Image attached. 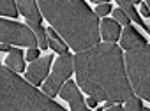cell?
Segmentation results:
<instances>
[{
	"label": "cell",
	"mask_w": 150,
	"mask_h": 111,
	"mask_svg": "<svg viewBox=\"0 0 150 111\" xmlns=\"http://www.w3.org/2000/svg\"><path fill=\"white\" fill-rule=\"evenodd\" d=\"M113 18H115L117 23H120V25H124V27H129V16H127L122 9H115V11H113Z\"/></svg>",
	"instance_id": "e0dca14e"
},
{
	"label": "cell",
	"mask_w": 150,
	"mask_h": 111,
	"mask_svg": "<svg viewBox=\"0 0 150 111\" xmlns=\"http://www.w3.org/2000/svg\"><path fill=\"white\" fill-rule=\"evenodd\" d=\"M18 9L20 13L27 18V25L35 32L37 41H39V48L46 49L50 46V39H46L48 32L41 27V20H42V13L37 7V0H18Z\"/></svg>",
	"instance_id": "52a82bcc"
},
{
	"label": "cell",
	"mask_w": 150,
	"mask_h": 111,
	"mask_svg": "<svg viewBox=\"0 0 150 111\" xmlns=\"http://www.w3.org/2000/svg\"><path fill=\"white\" fill-rule=\"evenodd\" d=\"M104 111H124V107H118V106H111V107H106Z\"/></svg>",
	"instance_id": "7402d4cb"
},
{
	"label": "cell",
	"mask_w": 150,
	"mask_h": 111,
	"mask_svg": "<svg viewBox=\"0 0 150 111\" xmlns=\"http://www.w3.org/2000/svg\"><path fill=\"white\" fill-rule=\"evenodd\" d=\"M0 14L16 18L18 16V9H16L14 0H0Z\"/></svg>",
	"instance_id": "9a60e30c"
},
{
	"label": "cell",
	"mask_w": 150,
	"mask_h": 111,
	"mask_svg": "<svg viewBox=\"0 0 150 111\" xmlns=\"http://www.w3.org/2000/svg\"><path fill=\"white\" fill-rule=\"evenodd\" d=\"M124 111H145L143 109V104H141V99L138 97H131L125 100V106H124Z\"/></svg>",
	"instance_id": "2e32d148"
},
{
	"label": "cell",
	"mask_w": 150,
	"mask_h": 111,
	"mask_svg": "<svg viewBox=\"0 0 150 111\" xmlns=\"http://www.w3.org/2000/svg\"><path fill=\"white\" fill-rule=\"evenodd\" d=\"M101 34H103V39L108 41V42H115L122 35L118 23L115 20H108V18H104L103 23H101Z\"/></svg>",
	"instance_id": "8fae6325"
},
{
	"label": "cell",
	"mask_w": 150,
	"mask_h": 111,
	"mask_svg": "<svg viewBox=\"0 0 150 111\" xmlns=\"http://www.w3.org/2000/svg\"><path fill=\"white\" fill-rule=\"evenodd\" d=\"M0 42L28 46V48H35V44H39L37 35L30 27H25L21 23H14V21H9L4 18L0 21Z\"/></svg>",
	"instance_id": "5b68a950"
},
{
	"label": "cell",
	"mask_w": 150,
	"mask_h": 111,
	"mask_svg": "<svg viewBox=\"0 0 150 111\" xmlns=\"http://www.w3.org/2000/svg\"><path fill=\"white\" fill-rule=\"evenodd\" d=\"M72 67H74V57L65 53L62 57L57 58L53 71L50 74V78L46 79V83L42 85V92L50 97H55L60 90V86L64 85V81L72 74Z\"/></svg>",
	"instance_id": "8992f818"
},
{
	"label": "cell",
	"mask_w": 150,
	"mask_h": 111,
	"mask_svg": "<svg viewBox=\"0 0 150 111\" xmlns=\"http://www.w3.org/2000/svg\"><path fill=\"white\" fill-rule=\"evenodd\" d=\"M96 106H97V99L90 97V99H88V107H96Z\"/></svg>",
	"instance_id": "44dd1931"
},
{
	"label": "cell",
	"mask_w": 150,
	"mask_h": 111,
	"mask_svg": "<svg viewBox=\"0 0 150 111\" xmlns=\"http://www.w3.org/2000/svg\"><path fill=\"white\" fill-rule=\"evenodd\" d=\"M42 16L74 51L99 44L101 27L97 14L85 0H37Z\"/></svg>",
	"instance_id": "7a4b0ae2"
},
{
	"label": "cell",
	"mask_w": 150,
	"mask_h": 111,
	"mask_svg": "<svg viewBox=\"0 0 150 111\" xmlns=\"http://www.w3.org/2000/svg\"><path fill=\"white\" fill-rule=\"evenodd\" d=\"M46 32H48V39H50V48L60 55H65L67 53V42L62 37H58V32L55 28H48Z\"/></svg>",
	"instance_id": "4fadbf2b"
},
{
	"label": "cell",
	"mask_w": 150,
	"mask_h": 111,
	"mask_svg": "<svg viewBox=\"0 0 150 111\" xmlns=\"http://www.w3.org/2000/svg\"><path fill=\"white\" fill-rule=\"evenodd\" d=\"M50 64H51V57L46 55V57H41L34 62H30V67L25 71V79L28 83H32L34 86L41 85L42 79L46 78L48 71H50Z\"/></svg>",
	"instance_id": "ba28073f"
},
{
	"label": "cell",
	"mask_w": 150,
	"mask_h": 111,
	"mask_svg": "<svg viewBox=\"0 0 150 111\" xmlns=\"http://www.w3.org/2000/svg\"><path fill=\"white\" fill-rule=\"evenodd\" d=\"M0 49H2V51H7V49H9V44H0Z\"/></svg>",
	"instance_id": "603a6c76"
},
{
	"label": "cell",
	"mask_w": 150,
	"mask_h": 111,
	"mask_svg": "<svg viewBox=\"0 0 150 111\" xmlns=\"http://www.w3.org/2000/svg\"><path fill=\"white\" fill-rule=\"evenodd\" d=\"M117 4L120 6V9H122V11H124L129 18H132L138 25H141V27H143V28L150 34V27H146V25H145V21L141 20V16L134 11V7H132V2H131V0H117Z\"/></svg>",
	"instance_id": "5bb4252c"
},
{
	"label": "cell",
	"mask_w": 150,
	"mask_h": 111,
	"mask_svg": "<svg viewBox=\"0 0 150 111\" xmlns=\"http://www.w3.org/2000/svg\"><path fill=\"white\" fill-rule=\"evenodd\" d=\"M108 13H111V6H110V4H99L97 9H96V14H97V16H104V14H108Z\"/></svg>",
	"instance_id": "ac0fdd59"
},
{
	"label": "cell",
	"mask_w": 150,
	"mask_h": 111,
	"mask_svg": "<svg viewBox=\"0 0 150 111\" xmlns=\"http://www.w3.org/2000/svg\"><path fill=\"white\" fill-rule=\"evenodd\" d=\"M145 111H150V109H148V107H145Z\"/></svg>",
	"instance_id": "4316f807"
},
{
	"label": "cell",
	"mask_w": 150,
	"mask_h": 111,
	"mask_svg": "<svg viewBox=\"0 0 150 111\" xmlns=\"http://www.w3.org/2000/svg\"><path fill=\"white\" fill-rule=\"evenodd\" d=\"M27 58H28L30 62L37 60V58H39V51H37L35 48H28V51H27Z\"/></svg>",
	"instance_id": "d6986e66"
},
{
	"label": "cell",
	"mask_w": 150,
	"mask_h": 111,
	"mask_svg": "<svg viewBox=\"0 0 150 111\" xmlns=\"http://www.w3.org/2000/svg\"><path fill=\"white\" fill-rule=\"evenodd\" d=\"M132 4H141V0H131Z\"/></svg>",
	"instance_id": "d4e9b609"
},
{
	"label": "cell",
	"mask_w": 150,
	"mask_h": 111,
	"mask_svg": "<svg viewBox=\"0 0 150 111\" xmlns=\"http://www.w3.org/2000/svg\"><path fill=\"white\" fill-rule=\"evenodd\" d=\"M146 6H148V7H150V0H146Z\"/></svg>",
	"instance_id": "484cf974"
},
{
	"label": "cell",
	"mask_w": 150,
	"mask_h": 111,
	"mask_svg": "<svg viewBox=\"0 0 150 111\" xmlns=\"http://www.w3.org/2000/svg\"><path fill=\"white\" fill-rule=\"evenodd\" d=\"M139 11H141V14H145V18H148V16H150V7H148L146 4H141Z\"/></svg>",
	"instance_id": "ffe728a7"
},
{
	"label": "cell",
	"mask_w": 150,
	"mask_h": 111,
	"mask_svg": "<svg viewBox=\"0 0 150 111\" xmlns=\"http://www.w3.org/2000/svg\"><path fill=\"white\" fill-rule=\"evenodd\" d=\"M0 111H65L9 67H0Z\"/></svg>",
	"instance_id": "3957f363"
},
{
	"label": "cell",
	"mask_w": 150,
	"mask_h": 111,
	"mask_svg": "<svg viewBox=\"0 0 150 111\" xmlns=\"http://www.w3.org/2000/svg\"><path fill=\"white\" fill-rule=\"evenodd\" d=\"M120 42H122V48H125L127 51H129V49H138V48L146 46V41H145V39L136 32V28H132L131 25H129V27H124L122 35H120Z\"/></svg>",
	"instance_id": "30bf717a"
},
{
	"label": "cell",
	"mask_w": 150,
	"mask_h": 111,
	"mask_svg": "<svg viewBox=\"0 0 150 111\" xmlns=\"http://www.w3.org/2000/svg\"><path fill=\"white\" fill-rule=\"evenodd\" d=\"M125 67L132 90L138 97L150 102V44L129 49L125 55Z\"/></svg>",
	"instance_id": "277c9868"
},
{
	"label": "cell",
	"mask_w": 150,
	"mask_h": 111,
	"mask_svg": "<svg viewBox=\"0 0 150 111\" xmlns=\"http://www.w3.org/2000/svg\"><path fill=\"white\" fill-rule=\"evenodd\" d=\"M92 2H96V4H108V0H92Z\"/></svg>",
	"instance_id": "cb8c5ba5"
},
{
	"label": "cell",
	"mask_w": 150,
	"mask_h": 111,
	"mask_svg": "<svg viewBox=\"0 0 150 111\" xmlns=\"http://www.w3.org/2000/svg\"><path fill=\"white\" fill-rule=\"evenodd\" d=\"M6 64H7V67L13 69L14 72H21V71H25L23 53H21L18 48H14V49L9 51V55H7V58H6Z\"/></svg>",
	"instance_id": "7c38bea8"
},
{
	"label": "cell",
	"mask_w": 150,
	"mask_h": 111,
	"mask_svg": "<svg viewBox=\"0 0 150 111\" xmlns=\"http://www.w3.org/2000/svg\"><path fill=\"white\" fill-rule=\"evenodd\" d=\"M124 55L113 42L96 44L74 57L78 85L85 93L97 100L122 102L132 97V86L127 79Z\"/></svg>",
	"instance_id": "6da1fadb"
},
{
	"label": "cell",
	"mask_w": 150,
	"mask_h": 111,
	"mask_svg": "<svg viewBox=\"0 0 150 111\" xmlns=\"http://www.w3.org/2000/svg\"><path fill=\"white\" fill-rule=\"evenodd\" d=\"M60 95H62V99H65V100L69 102L71 111H90L88 106H87V102L83 100V97H81L78 86L74 85V81L65 83L64 88L60 90Z\"/></svg>",
	"instance_id": "9c48e42d"
}]
</instances>
